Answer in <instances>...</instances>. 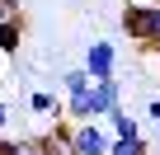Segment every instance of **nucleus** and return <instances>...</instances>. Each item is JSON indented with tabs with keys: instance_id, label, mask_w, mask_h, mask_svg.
Segmentation results:
<instances>
[{
	"instance_id": "nucleus-10",
	"label": "nucleus",
	"mask_w": 160,
	"mask_h": 155,
	"mask_svg": "<svg viewBox=\"0 0 160 155\" xmlns=\"http://www.w3.org/2000/svg\"><path fill=\"white\" fill-rule=\"evenodd\" d=\"M19 14V0H0V19H14Z\"/></svg>"
},
{
	"instance_id": "nucleus-12",
	"label": "nucleus",
	"mask_w": 160,
	"mask_h": 155,
	"mask_svg": "<svg viewBox=\"0 0 160 155\" xmlns=\"http://www.w3.org/2000/svg\"><path fill=\"white\" fill-rule=\"evenodd\" d=\"M71 155H90V150H71Z\"/></svg>"
},
{
	"instance_id": "nucleus-7",
	"label": "nucleus",
	"mask_w": 160,
	"mask_h": 155,
	"mask_svg": "<svg viewBox=\"0 0 160 155\" xmlns=\"http://www.w3.org/2000/svg\"><path fill=\"white\" fill-rule=\"evenodd\" d=\"M104 155H151V141L146 136H113Z\"/></svg>"
},
{
	"instance_id": "nucleus-5",
	"label": "nucleus",
	"mask_w": 160,
	"mask_h": 155,
	"mask_svg": "<svg viewBox=\"0 0 160 155\" xmlns=\"http://www.w3.org/2000/svg\"><path fill=\"white\" fill-rule=\"evenodd\" d=\"M61 104H66V99H57L52 90H38V94L28 99V108H33V118H52V122L61 118Z\"/></svg>"
},
{
	"instance_id": "nucleus-2",
	"label": "nucleus",
	"mask_w": 160,
	"mask_h": 155,
	"mask_svg": "<svg viewBox=\"0 0 160 155\" xmlns=\"http://www.w3.org/2000/svg\"><path fill=\"white\" fill-rule=\"evenodd\" d=\"M85 75H90V80H113V75H118V47L108 38L85 42Z\"/></svg>"
},
{
	"instance_id": "nucleus-6",
	"label": "nucleus",
	"mask_w": 160,
	"mask_h": 155,
	"mask_svg": "<svg viewBox=\"0 0 160 155\" xmlns=\"http://www.w3.org/2000/svg\"><path fill=\"white\" fill-rule=\"evenodd\" d=\"M104 118H108V132H113V136H141V122H137L122 104H118L113 113H104Z\"/></svg>"
},
{
	"instance_id": "nucleus-3",
	"label": "nucleus",
	"mask_w": 160,
	"mask_h": 155,
	"mask_svg": "<svg viewBox=\"0 0 160 155\" xmlns=\"http://www.w3.org/2000/svg\"><path fill=\"white\" fill-rule=\"evenodd\" d=\"M108 141H113V132H108L99 118H90V122H71V146H75V150L104 155V150H108Z\"/></svg>"
},
{
	"instance_id": "nucleus-8",
	"label": "nucleus",
	"mask_w": 160,
	"mask_h": 155,
	"mask_svg": "<svg viewBox=\"0 0 160 155\" xmlns=\"http://www.w3.org/2000/svg\"><path fill=\"white\" fill-rule=\"evenodd\" d=\"M57 85H61V90H66V99H71V94H85V90H90L94 80L85 75V66H75V70H66V75H57Z\"/></svg>"
},
{
	"instance_id": "nucleus-9",
	"label": "nucleus",
	"mask_w": 160,
	"mask_h": 155,
	"mask_svg": "<svg viewBox=\"0 0 160 155\" xmlns=\"http://www.w3.org/2000/svg\"><path fill=\"white\" fill-rule=\"evenodd\" d=\"M0 155H38L33 136H0Z\"/></svg>"
},
{
	"instance_id": "nucleus-11",
	"label": "nucleus",
	"mask_w": 160,
	"mask_h": 155,
	"mask_svg": "<svg viewBox=\"0 0 160 155\" xmlns=\"http://www.w3.org/2000/svg\"><path fill=\"white\" fill-rule=\"evenodd\" d=\"M10 132V108H5V99H0V136Z\"/></svg>"
},
{
	"instance_id": "nucleus-4",
	"label": "nucleus",
	"mask_w": 160,
	"mask_h": 155,
	"mask_svg": "<svg viewBox=\"0 0 160 155\" xmlns=\"http://www.w3.org/2000/svg\"><path fill=\"white\" fill-rule=\"evenodd\" d=\"M19 42H24V24H19V14H14V19H0V56H14Z\"/></svg>"
},
{
	"instance_id": "nucleus-1",
	"label": "nucleus",
	"mask_w": 160,
	"mask_h": 155,
	"mask_svg": "<svg viewBox=\"0 0 160 155\" xmlns=\"http://www.w3.org/2000/svg\"><path fill=\"white\" fill-rule=\"evenodd\" d=\"M122 33L141 47H160V0H151V5H137V0H127L122 10Z\"/></svg>"
}]
</instances>
